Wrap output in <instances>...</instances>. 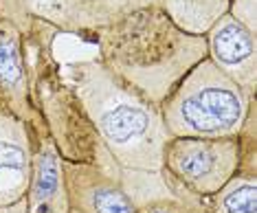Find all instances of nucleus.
Segmentation results:
<instances>
[{
    "mask_svg": "<svg viewBox=\"0 0 257 213\" xmlns=\"http://www.w3.org/2000/svg\"><path fill=\"white\" fill-rule=\"evenodd\" d=\"M95 38L97 60L159 108L180 79L207 57L204 35L178 29L161 5L130 11Z\"/></svg>",
    "mask_w": 257,
    "mask_h": 213,
    "instance_id": "f257e3e1",
    "label": "nucleus"
},
{
    "mask_svg": "<svg viewBox=\"0 0 257 213\" xmlns=\"http://www.w3.org/2000/svg\"><path fill=\"white\" fill-rule=\"evenodd\" d=\"M101 143L123 171L163 169V152L172 139L161 108L121 81L99 60H81L64 66Z\"/></svg>",
    "mask_w": 257,
    "mask_h": 213,
    "instance_id": "f03ea898",
    "label": "nucleus"
},
{
    "mask_svg": "<svg viewBox=\"0 0 257 213\" xmlns=\"http://www.w3.org/2000/svg\"><path fill=\"white\" fill-rule=\"evenodd\" d=\"M44 22L31 18V22L22 31L31 40H36V44L29 46L22 38V44H25V57L29 66L31 97L42 119L44 134L55 145L62 161L95 165L114 178L123 180L125 171L110 156L81 108L73 86L60 73L62 68L51 53V38L44 35Z\"/></svg>",
    "mask_w": 257,
    "mask_h": 213,
    "instance_id": "7ed1b4c3",
    "label": "nucleus"
},
{
    "mask_svg": "<svg viewBox=\"0 0 257 213\" xmlns=\"http://www.w3.org/2000/svg\"><path fill=\"white\" fill-rule=\"evenodd\" d=\"M255 99H248L231 77L204 57L161 103L172 139L237 137Z\"/></svg>",
    "mask_w": 257,
    "mask_h": 213,
    "instance_id": "20e7f679",
    "label": "nucleus"
},
{
    "mask_svg": "<svg viewBox=\"0 0 257 213\" xmlns=\"http://www.w3.org/2000/svg\"><path fill=\"white\" fill-rule=\"evenodd\" d=\"M239 137L169 139L163 152V174L191 196L207 200L239 171Z\"/></svg>",
    "mask_w": 257,
    "mask_h": 213,
    "instance_id": "39448f33",
    "label": "nucleus"
},
{
    "mask_svg": "<svg viewBox=\"0 0 257 213\" xmlns=\"http://www.w3.org/2000/svg\"><path fill=\"white\" fill-rule=\"evenodd\" d=\"M150 5H161V0H7L0 3V16L9 18L20 31L36 18L57 33L97 35L130 11Z\"/></svg>",
    "mask_w": 257,
    "mask_h": 213,
    "instance_id": "423d86ee",
    "label": "nucleus"
},
{
    "mask_svg": "<svg viewBox=\"0 0 257 213\" xmlns=\"http://www.w3.org/2000/svg\"><path fill=\"white\" fill-rule=\"evenodd\" d=\"M250 29H246L231 14L222 16L204 35L207 40V57L226 77H231L242 88L248 99L257 92V40Z\"/></svg>",
    "mask_w": 257,
    "mask_h": 213,
    "instance_id": "0eeeda50",
    "label": "nucleus"
},
{
    "mask_svg": "<svg viewBox=\"0 0 257 213\" xmlns=\"http://www.w3.org/2000/svg\"><path fill=\"white\" fill-rule=\"evenodd\" d=\"M40 137L44 132L33 130L11 110L0 108V206H9L27 196Z\"/></svg>",
    "mask_w": 257,
    "mask_h": 213,
    "instance_id": "6e6552de",
    "label": "nucleus"
},
{
    "mask_svg": "<svg viewBox=\"0 0 257 213\" xmlns=\"http://www.w3.org/2000/svg\"><path fill=\"white\" fill-rule=\"evenodd\" d=\"M68 202L77 213H137L123 180L86 163L62 161Z\"/></svg>",
    "mask_w": 257,
    "mask_h": 213,
    "instance_id": "1a4fd4ad",
    "label": "nucleus"
},
{
    "mask_svg": "<svg viewBox=\"0 0 257 213\" xmlns=\"http://www.w3.org/2000/svg\"><path fill=\"white\" fill-rule=\"evenodd\" d=\"M27 213H71L62 158L51 139L40 137L33 152L31 182L27 189Z\"/></svg>",
    "mask_w": 257,
    "mask_h": 213,
    "instance_id": "9d476101",
    "label": "nucleus"
},
{
    "mask_svg": "<svg viewBox=\"0 0 257 213\" xmlns=\"http://www.w3.org/2000/svg\"><path fill=\"white\" fill-rule=\"evenodd\" d=\"M161 9L185 33L207 35L222 16L229 14L231 0H161Z\"/></svg>",
    "mask_w": 257,
    "mask_h": 213,
    "instance_id": "9b49d317",
    "label": "nucleus"
},
{
    "mask_svg": "<svg viewBox=\"0 0 257 213\" xmlns=\"http://www.w3.org/2000/svg\"><path fill=\"white\" fill-rule=\"evenodd\" d=\"M209 213H255L257 182L255 171H237L224 187L215 193Z\"/></svg>",
    "mask_w": 257,
    "mask_h": 213,
    "instance_id": "f8f14e48",
    "label": "nucleus"
},
{
    "mask_svg": "<svg viewBox=\"0 0 257 213\" xmlns=\"http://www.w3.org/2000/svg\"><path fill=\"white\" fill-rule=\"evenodd\" d=\"M137 213H209V206H204L200 198L183 191L169 180V189L165 193L152 196L145 202H137Z\"/></svg>",
    "mask_w": 257,
    "mask_h": 213,
    "instance_id": "ddd939ff",
    "label": "nucleus"
},
{
    "mask_svg": "<svg viewBox=\"0 0 257 213\" xmlns=\"http://www.w3.org/2000/svg\"><path fill=\"white\" fill-rule=\"evenodd\" d=\"M229 14L246 29L257 33V0H231Z\"/></svg>",
    "mask_w": 257,
    "mask_h": 213,
    "instance_id": "4468645a",
    "label": "nucleus"
},
{
    "mask_svg": "<svg viewBox=\"0 0 257 213\" xmlns=\"http://www.w3.org/2000/svg\"><path fill=\"white\" fill-rule=\"evenodd\" d=\"M0 213H27L25 198L18 200V202H14V204H9V206H0Z\"/></svg>",
    "mask_w": 257,
    "mask_h": 213,
    "instance_id": "2eb2a0df",
    "label": "nucleus"
},
{
    "mask_svg": "<svg viewBox=\"0 0 257 213\" xmlns=\"http://www.w3.org/2000/svg\"><path fill=\"white\" fill-rule=\"evenodd\" d=\"M0 3H7V0H0Z\"/></svg>",
    "mask_w": 257,
    "mask_h": 213,
    "instance_id": "dca6fc26",
    "label": "nucleus"
},
{
    "mask_svg": "<svg viewBox=\"0 0 257 213\" xmlns=\"http://www.w3.org/2000/svg\"><path fill=\"white\" fill-rule=\"evenodd\" d=\"M71 213H77V211H71Z\"/></svg>",
    "mask_w": 257,
    "mask_h": 213,
    "instance_id": "f3484780",
    "label": "nucleus"
}]
</instances>
